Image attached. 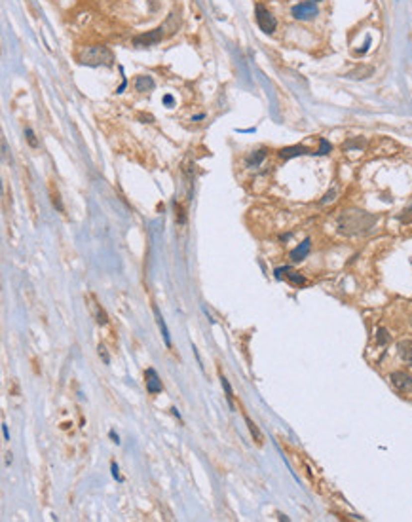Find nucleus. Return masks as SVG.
Masks as SVG:
<instances>
[{"label": "nucleus", "instance_id": "nucleus-1", "mask_svg": "<svg viewBox=\"0 0 412 522\" xmlns=\"http://www.w3.org/2000/svg\"><path fill=\"white\" fill-rule=\"evenodd\" d=\"M374 224L376 217L361 209H346L338 217V230L346 235L367 234L374 228Z\"/></svg>", "mask_w": 412, "mask_h": 522}, {"label": "nucleus", "instance_id": "nucleus-2", "mask_svg": "<svg viewBox=\"0 0 412 522\" xmlns=\"http://www.w3.org/2000/svg\"><path fill=\"white\" fill-rule=\"evenodd\" d=\"M78 63L87 67H112L114 65V54L106 46H85L76 55Z\"/></svg>", "mask_w": 412, "mask_h": 522}, {"label": "nucleus", "instance_id": "nucleus-3", "mask_svg": "<svg viewBox=\"0 0 412 522\" xmlns=\"http://www.w3.org/2000/svg\"><path fill=\"white\" fill-rule=\"evenodd\" d=\"M291 15L295 17L296 21H312L314 17L319 15V8H317V2L314 0H304V2H298L296 6L291 8Z\"/></svg>", "mask_w": 412, "mask_h": 522}, {"label": "nucleus", "instance_id": "nucleus-4", "mask_svg": "<svg viewBox=\"0 0 412 522\" xmlns=\"http://www.w3.org/2000/svg\"><path fill=\"white\" fill-rule=\"evenodd\" d=\"M167 34H169L167 29H165L164 25H160L158 29H154V31L135 36V38H133V46H135V48H148V46H154V44H158L160 40H164Z\"/></svg>", "mask_w": 412, "mask_h": 522}, {"label": "nucleus", "instance_id": "nucleus-5", "mask_svg": "<svg viewBox=\"0 0 412 522\" xmlns=\"http://www.w3.org/2000/svg\"><path fill=\"white\" fill-rule=\"evenodd\" d=\"M254 17H256V23H258V27H260V31L262 32L270 34V32L275 31L277 21H275V17L272 15V11L268 10V8H264L262 4H256V8H254Z\"/></svg>", "mask_w": 412, "mask_h": 522}, {"label": "nucleus", "instance_id": "nucleus-6", "mask_svg": "<svg viewBox=\"0 0 412 522\" xmlns=\"http://www.w3.org/2000/svg\"><path fill=\"white\" fill-rule=\"evenodd\" d=\"M390 380L395 389L399 391H411L412 389V376L403 371H397V373H391L390 374Z\"/></svg>", "mask_w": 412, "mask_h": 522}, {"label": "nucleus", "instance_id": "nucleus-7", "mask_svg": "<svg viewBox=\"0 0 412 522\" xmlns=\"http://www.w3.org/2000/svg\"><path fill=\"white\" fill-rule=\"evenodd\" d=\"M162 389H164V385H162V380H160V376L156 374V371H154V369H147V391L156 395L160 393Z\"/></svg>", "mask_w": 412, "mask_h": 522}, {"label": "nucleus", "instance_id": "nucleus-8", "mask_svg": "<svg viewBox=\"0 0 412 522\" xmlns=\"http://www.w3.org/2000/svg\"><path fill=\"white\" fill-rule=\"evenodd\" d=\"M310 247H312V241H310V239H304V241H302V243L291 253V260H293V262H300V260H304V258L308 256V253H310Z\"/></svg>", "mask_w": 412, "mask_h": 522}, {"label": "nucleus", "instance_id": "nucleus-9", "mask_svg": "<svg viewBox=\"0 0 412 522\" xmlns=\"http://www.w3.org/2000/svg\"><path fill=\"white\" fill-rule=\"evenodd\" d=\"M302 154H310V149H306V147H289V149L279 150V158L281 160H291V158L302 156Z\"/></svg>", "mask_w": 412, "mask_h": 522}, {"label": "nucleus", "instance_id": "nucleus-10", "mask_svg": "<svg viewBox=\"0 0 412 522\" xmlns=\"http://www.w3.org/2000/svg\"><path fill=\"white\" fill-rule=\"evenodd\" d=\"M397 352L405 363L412 365V340H401L397 344Z\"/></svg>", "mask_w": 412, "mask_h": 522}, {"label": "nucleus", "instance_id": "nucleus-11", "mask_svg": "<svg viewBox=\"0 0 412 522\" xmlns=\"http://www.w3.org/2000/svg\"><path fill=\"white\" fill-rule=\"evenodd\" d=\"M281 274H285L287 279H289V281H293V283H296V285H304V283H306L304 276H300V274L293 272L291 268H277V270H275V276L281 277Z\"/></svg>", "mask_w": 412, "mask_h": 522}, {"label": "nucleus", "instance_id": "nucleus-12", "mask_svg": "<svg viewBox=\"0 0 412 522\" xmlns=\"http://www.w3.org/2000/svg\"><path fill=\"white\" fill-rule=\"evenodd\" d=\"M154 80H152V76H137V80H135V89L137 91H141V93H147V91H152L154 89Z\"/></svg>", "mask_w": 412, "mask_h": 522}, {"label": "nucleus", "instance_id": "nucleus-13", "mask_svg": "<svg viewBox=\"0 0 412 522\" xmlns=\"http://www.w3.org/2000/svg\"><path fill=\"white\" fill-rule=\"evenodd\" d=\"M245 424H247V427H249V433H251V437H253L254 443H256V445H262V443H264V437H262V433H260L258 426L254 424L249 416H245Z\"/></svg>", "mask_w": 412, "mask_h": 522}, {"label": "nucleus", "instance_id": "nucleus-14", "mask_svg": "<svg viewBox=\"0 0 412 522\" xmlns=\"http://www.w3.org/2000/svg\"><path fill=\"white\" fill-rule=\"evenodd\" d=\"M154 315H156V321H158V327H160V330H162V336H164V342H165V346H167V348H171L169 330H167V327H165V321H164V317L160 315V311H158V308H156V306H154Z\"/></svg>", "mask_w": 412, "mask_h": 522}, {"label": "nucleus", "instance_id": "nucleus-15", "mask_svg": "<svg viewBox=\"0 0 412 522\" xmlns=\"http://www.w3.org/2000/svg\"><path fill=\"white\" fill-rule=\"evenodd\" d=\"M372 73H374V69H372V67H359V69L351 71L348 76H349V78H355V80H357V78H367V76H370Z\"/></svg>", "mask_w": 412, "mask_h": 522}, {"label": "nucleus", "instance_id": "nucleus-16", "mask_svg": "<svg viewBox=\"0 0 412 522\" xmlns=\"http://www.w3.org/2000/svg\"><path fill=\"white\" fill-rule=\"evenodd\" d=\"M93 306H95L97 323H99V325H106V323H108V315H106V311L101 308V304H97V302H93Z\"/></svg>", "mask_w": 412, "mask_h": 522}, {"label": "nucleus", "instance_id": "nucleus-17", "mask_svg": "<svg viewBox=\"0 0 412 522\" xmlns=\"http://www.w3.org/2000/svg\"><path fill=\"white\" fill-rule=\"evenodd\" d=\"M264 156H266V150H258L256 154H253V156H249V160H247V165H253V167H256L260 161L264 160Z\"/></svg>", "mask_w": 412, "mask_h": 522}, {"label": "nucleus", "instance_id": "nucleus-18", "mask_svg": "<svg viewBox=\"0 0 412 522\" xmlns=\"http://www.w3.org/2000/svg\"><path fill=\"white\" fill-rule=\"evenodd\" d=\"M221 384H222V387H224V393H226V399H228V403H230V406L234 408V405H232V397H234L232 385L228 384V380H226V378H224L222 374H221Z\"/></svg>", "mask_w": 412, "mask_h": 522}, {"label": "nucleus", "instance_id": "nucleus-19", "mask_svg": "<svg viewBox=\"0 0 412 522\" xmlns=\"http://www.w3.org/2000/svg\"><path fill=\"white\" fill-rule=\"evenodd\" d=\"M376 342H378L380 346L388 344V342H390V334H388V330H386V329H378V332H376Z\"/></svg>", "mask_w": 412, "mask_h": 522}, {"label": "nucleus", "instance_id": "nucleus-20", "mask_svg": "<svg viewBox=\"0 0 412 522\" xmlns=\"http://www.w3.org/2000/svg\"><path fill=\"white\" fill-rule=\"evenodd\" d=\"M175 211H177V215H175V217H177V223L179 224L186 223V215H184V211H182V207H180L179 203H175Z\"/></svg>", "mask_w": 412, "mask_h": 522}, {"label": "nucleus", "instance_id": "nucleus-21", "mask_svg": "<svg viewBox=\"0 0 412 522\" xmlns=\"http://www.w3.org/2000/svg\"><path fill=\"white\" fill-rule=\"evenodd\" d=\"M25 135H27V141H29V145L36 149V147H38V143H36V137H34V133H32V129H31V128L25 129Z\"/></svg>", "mask_w": 412, "mask_h": 522}, {"label": "nucleus", "instance_id": "nucleus-22", "mask_svg": "<svg viewBox=\"0 0 412 522\" xmlns=\"http://www.w3.org/2000/svg\"><path fill=\"white\" fill-rule=\"evenodd\" d=\"M399 219H401V223H405V224L412 223V205L409 207V209H405V211H403V215L399 217Z\"/></svg>", "mask_w": 412, "mask_h": 522}, {"label": "nucleus", "instance_id": "nucleus-23", "mask_svg": "<svg viewBox=\"0 0 412 522\" xmlns=\"http://www.w3.org/2000/svg\"><path fill=\"white\" fill-rule=\"evenodd\" d=\"M99 357L103 359V363H105V365H108V363H110V357H108V352H106L105 346H99Z\"/></svg>", "mask_w": 412, "mask_h": 522}, {"label": "nucleus", "instance_id": "nucleus-24", "mask_svg": "<svg viewBox=\"0 0 412 522\" xmlns=\"http://www.w3.org/2000/svg\"><path fill=\"white\" fill-rule=\"evenodd\" d=\"M319 143H321V149L317 150L319 154H327V152H330V145H329V141H325V139H319Z\"/></svg>", "mask_w": 412, "mask_h": 522}, {"label": "nucleus", "instance_id": "nucleus-25", "mask_svg": "<svg viewBox=\"0 0 412 522\" xmlns=\"http://www.w3.org/2000/svg\"><path fill=\"white\" fill-rule=\"evenodd\" d=\"M334 196H336V192H334V190H330V192H329L327 196H325V198L321 200V203H329V202H332V200H334Z\"/></svg>", "mask_w": 412, "mask_h": 522}, {"label": "nucleus", "instance_id": "nucleus-26", "mask_svg": "<svg viewBox=\"0 0 412 522\" xmlns=\"http://www.w3.org/2000/svg\"><path fill=\"white\" fill-rule=\"evenodd\" d=\"M112 477H114L116 480H124L122 477H120V473H118V465H116V463H112Z\"/></svg>", "mask_w": 412, "mask_h": 522}, {"label": "nucleus", "instance_id": "nucleus-27", "mask_svg": "<svg viewBox=\"0 0 412 522\" xmlns=\"http://www.w3.org/2000/svg\"><path fill=\"white\" fill-rule=\"evenodd\" d=\"M2 433H4V439H6V441H10V435H8V427H6V424H2Z\"/></svg>", "mask_w": 412, "mask_h": 522}, {"label": "nucleus", "instance_id": "nucleus-28", "mask_svg": "<svg viewBox=\"0 0 412 522\" xmlns=\"http://www.w3.org/2000/svg\"><path fill=\"white\" fill-rule=\"evenodd\" d=\"M110 439H112V441H114L116 445H120V439H118V435L114 433V431H110Z\"/></svg>", "mask_w": 412, "mask_h": 522}, {"label": "nucleus", "instance_id": "nucleus-29", "mask_svg": "<svg viewBox=\"0 0 412 522\" xmlns=\"http://www.w3.org/2000/svg\"><path fill=\"white\" fill-rule=\"evenodd\" d=\"M314 2H321V0H314Z\"/></svg>", "mask_w": 412, "mask_h": 522}, {"label": "nucleus", "instance_id": "nucleus-30", "mask_svg": "<svg viewBox=\"0 0 412 522\" xmlns=\"http://www.w3.org/2000/svg\"><path fill=\"white\" fill-rule=\"evenodd\" d=\"M411 323H412V317H411Z\"/></svg>", "mask_w": 412, "mask_h": 522}, {"label": "nucleus", "instance_id": "nucleus-31", "mask_svg": "<svg viewBox=\"0 0 412 522\" xmlns=\"http://www.w3.org/2000/svg\"><path fill=\"white\" fill-rule=\"evenodd\" d=\"M411 264H412V260H411Z\"/></svg>", "mask_w": 412, "mask_h": 522}]
</instances>
